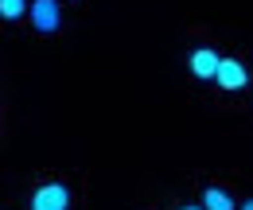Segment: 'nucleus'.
Instances as JSON below:
<instances>
[{
	"instance_id": "20e7f679",
	"label": "nucleus",
	"mask_w": 253,
	"mask_h": 210,
	"mask_svg": "<svg viewBox=\"0 0 253 210\" xmlns=\"http://www.w3.org/2000/svg\"><path fill=\"white\" fill-rule=\"evenodd\" d=\"M191 70H195L199 78H214V70H218V55H214V51H195V55H191Z\"/></svg>"
},
{
	"instance_id": "f03ea898",
	"label": "nucleus",
	"mask_w": 253,
	"mask_h": 210,
	"mask_svg": "<svg viewBox=\"0 0 253 210\" xmlns=\"http://www.w3.org/2000/svg\"><path fill=\"white\" fill-rule=\"evenodd\" d=\"M66 203H70L66 187L51 183V187H39V191H35V199H32V210H66Z\"/></svg>"
},
{
	"instance_id": "0eeeda50",
	"label": "nucleus",
	"mask_w": 253,
	"mask_h": 210,
	"mask_svg": "<svg viewBox=\"0 0 253 210\" xmlns=\"http://www.w3.org/2000/svg\"><path fill=\"white\" fill-rule=\"evenodd\" d=\"M242 210H253V199H250V203H246V207H242Z\"/></svg>"
},
{
	"instance_id": "39448f33",
	"label": "nucleus",
	"mask_w": 253,
	"mask_h": 210,
	"mask_svg": "<svg viewBox=\"0 0 253 210\" xmlns=\"http://www.w3.org/2000/svg\"><path fill=\"white\" fill-rule=\"evenodd\" d=\"M207 210H234V199L226 195V191H218V187H207Z\"/></svg>"
},
{
	"instance_id": "423d86ee",
	"label": "nucleus",
	"mask_w": 253,
	"mask_h": 210,
	"mask_svg": "<svg viewBox=\"0 0 253 210\" xmlns=\"http://www.w3.org/2000/svg\"><path fill=\"white\" fill-rule=\"evenodd\" d=\"M24 12H28L24 0H0V16H4V20H20Z\"/></svg>"
},
{
	"instance_id": "f257e3e1",
	"label": "nucleus",
	"mask_w": 253,
	"mask_h": 210,
	"mask_svg": "<svg viewBox=\"0 0 253 210\" xmlns=\"http://www.w3.org/2000/svg\"><path fill=\"white\" fill-rule=\"evenodd\" d=\"M214 82H218L222 90H242L246 82H250V74H246V66L238 59H218V70H214Z\"/></svg>"
},
{
	"instance_id": "6e6552de",
	"label": "nucleus",
	"mask_w": 253,
	"mask_h": 210,
	"mask_svg": "<svg viewBox=\"0 0 253 210\" xmlns=\"http://www.w3.org/2000/svg\"><path fill=\"white\" fill-rule=\"evenodd\" d=\"M187 210H199V207H187Z\"/></svg>"
},
{
	"instance_id": "7ed1b4c3",
	"label": "nucleus",
	"mask_w": 253,
	"mask_h": 210,
	"mask_svg": "<svg viewBox=\"0 0 253 210\" xmlns=\"http://www.w3.org/2000/svg\"><path fill=\"white\" fill-rule=\"evenodd\" d=\"M32 24L39 31H55V28H59V4H55V0H35Z\"/></svg>"
}]
</instances>
